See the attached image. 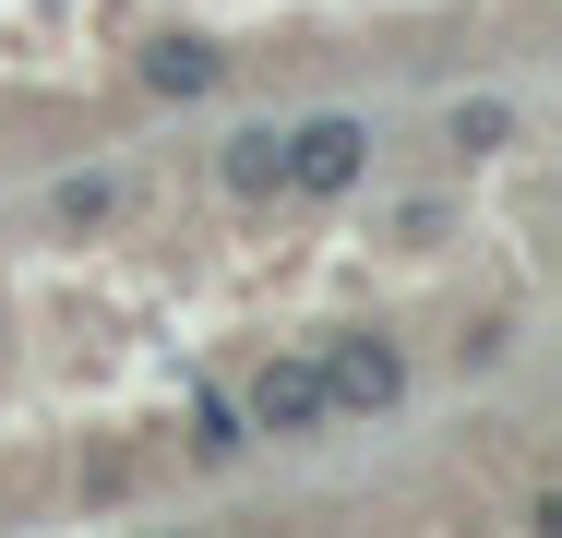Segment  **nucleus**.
Instances as JSON below:
<instances>
[{
  "label": "nucleus",
  "mask_w": 562,
  "mask_h": 538,
  "mask_svg": "<svg viewBox=\"0 0 562 538\" xmlns=\"http://www.w3.org/2000/svg\"><path fill=\"white\" fill-rule=\"evenodd\" d=\"M371 180V120L359 108H324V120H288V204H336V192H359Z\"/></svg>",
  "instance_id": "nucleus-2"
},
{
  "label": "nucleus",
  "mask_w": 562,
  "mask_h": 538,
  "mask_svg": "<svg viewBox=\"0 0 562 538\" xmlns=\"http://www.w3.org/2000/svg\"><path fill=\"white\" fill-rule=\"evenodd\" d=\"M515 132H527L515 97H454V108H443V144H454V156H503Z\"/></svg>",
  "instance_id": "nucleus-7"
},
{
  "label": "nucleus",
  "mask_w": 562,
  "mask_h": 538,
  "mask_svg": "<svg viewBox=\"0 0 562 538\" xmlns=\"http://www.w3.org/2000/svg\"><path fill=\"white\" fill-rule=\"evenodd\" d=\"M276 180H288V120H239L216 144V192L227 204H276Z\"/></svg>",
  "instance_id": "nucleus-4"
},
{
  "label": "nucleus",
  "mask_w": 562,
  "mask_h": 538,
  "mask_svg": "<svg viewBox=\"0 0 562 538\" xmlns=\"http://www.w3.org/2000/svg\"><path fill=\"white\" fill-rule=\"evenodd\" d=\"M239 455H251L239 395H192V467H239Z\"/></svg>",
  "instance_id": "nucleus-8"
},
{
  "label": "nucleus",
  "mask_w": 562,
  "mask_h": 538,
  "mask_svg": "<svg viewBox=\"0 0 562 538\" xmlns=\"http://www.w3.org/2000/svg\"><path fill=\"white\" fill-rule=\"evenodd\" d=\"M120 204H132V180H120V168H72V180H48V227H60V239H97V227H120Z\"/></svg>",
  "instance_id": "nucleus-5"
},
{
  "label": "nucleus",
  "mask_w": 562,
  "mask_h": 538,
  "mask_svg": "<svg viewBox=\"0 0 562 538\" xmlns=\"http://www.w3.org/2000/svg\"><path fill=\"white\" fill-rule=\"evenodd\" d=\"M503 359H515V335H503V323H479V335H454V371H503Z\"/></svg>",
  "instance_id": "nucleus-9"
},
{
  "label": "nucleus",
  "mask_w": 562,
  "mask_h": 538,
  "mask_svg": "<svg viewBox=\"0 0 562 538\" xmlns=\"http://www.w3.org/2000/svg\"><path fill=\"white\" fill-rule=\"evenodd\" d=\"M239 419H251V442H324V430H336V407H324L312 347L263 359V371H251V395H239Z\"/></svg>",
  "instance_id": "nucleus-3"
},
{
  "label": "nucleus",
  "mask_w": 562,
  "mask_h": 538,
  "mask_svg": "<svg viewBox=\"0 0 562 538\" xmlns=\"http://www.w3.org/2000/svg\"><path fill=\"white\" fill-rule=\"evenodd\" d=\"M144 85H156V97H216L227 85V48H204V36H156V48H144Z\"/></svg>",
  "instance_id": "nucleus-6"
},
{
  "label": "nucleus",
  "mask_w": 562,
  "mask_h": 538,
  "mask_svg": "<svg viewBox=\"0 0 562 538\" xmlns=\"http://www.w3.org/2000/svg\"><path fill=\"white\" fill-rule=\"evenodd\" d=\"M312 371H324V407L336 419H395L407 407V347L383 335V323H347L312 347Z\"/></svg>",
  "instance_id": "nucleus-1"
}]
</instances>
